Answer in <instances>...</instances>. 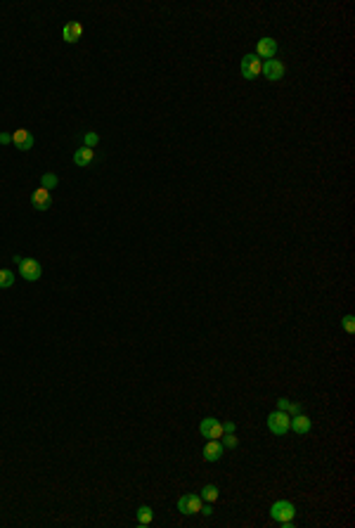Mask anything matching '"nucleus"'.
I'll return each instance as SVG.
<instances>
[{"label":"nucleus","mask_w":355,"mask_h":528,"mask_svg":"<svg viewBox=\"0 0 355 528\" xmlns=\"http://www.w3.org/2000/svg\"><path fill=\"white\" fill-rule=\"evenodd\" d=\"M275 52H277V41L275 38H261V41H258L256 43V57H261V60H263V57H268V60H272V57H275Z\"/></svg>","instance_id":"f8f14e48"},{"label":"nucleus","mask_w":355,"mask_h":528,"mask_svg":"<svg viewBox=\"0 0 355 528\" xmlns=\"http://www.w3.org/2000/svg\"><path fill=\"white\" fill-rule=\"evenodd\" d=\"M31 206H33L36 211H50L52 206H55V199H52L50 190L38 187V190H33V194H31Z\"/></svg>","instance_id":"0eeeda50"},{"label":"nucleus","mask_w":355,"mask_h":528,"mask_svg":"<svg viewBox=\"0 0 355 528\" xmlns=\"http://www.w3.org/2000/svg\"><path fill=\"white\" fill-rule=\"evenodd\" d=\"M289 422H291V417H289V412L284 410H275L268 415V429L270 434H275V436H284L289 431Z\"/></svg>","instance_id":"7ed1b4c3"},{"label":"nucleus","mask_w":355,"mask_h":528,"mask_svg":"<svg viewBox=\"0 0 355 528\" xmlns=\"http://www.w3.org/2000/svg\"><path fill=\"white\" fill-rule=\"evenodd\" d=\"M0 145H12V133H0Z\"/></svg>","instance_id":"4be33fe9"},{"label":"nucleus","mask_w":355,"mask_h":528,"mask_svg":"<svg viewBox=\"0 0 355 528\" xmlns=\"http://www.w3.org/2000/svg\"><path fill=\"white\" fill-rule=\"evenodd\" d=\"M97 142H100V135L97 133H86L83 135V147H97Z\"/></svg>","instance_id":"6ab92c4d"},{"label":"nucleus","mask_w":355,"mask_h":528,"mask_svg":"<svg viewBox=\"0 0 355 528\" xmlns=\"http://www.w3.org/2000/svg\"><path fill=\"white\" fill-rule=\"evenodd\" d=\"M287 407H289V400H287V398H280V400H277V410H284V412H287Z\"/></svg>","instance_id":"393cba45"},{"label":"nucleus","mask_w":355,"mask_h":528,"mask_svg":"<svg viewBox=\"0 0 355 528\" xmlns=\"http://www.w3.org/2000/svg\"><path fill=\"white\" fill-rule=\"evenodd\" d=\"M294 516H296V507H294V502H289V500H277V502L270 507V519L275 523L291 521Z\"/></svg>","instance_id":"f03ea898"},{"label":"nucleus","mask_w":355,"mask_h":528,"mask_svg":"<svg viewBox=\"0 0 355 528\" xmlns=\"http://www.w3.org/2000/svg\"><path fill=\"white\" fill-rule=\"evenodd\" d=\"M202 504H204V500L199 498V495L187 493V495H180V498H177V512L185 516L199 514V512H202Z\"/></svg>","instance_id":"39448f33"},{"label":"nucleus","mask_w":355,"mask_h":528,"mask_svg":"<svg viewBox=\"0 0 355 528\" xmlns=\"http://www.w3.org/2000/svg\"><path fill=\"white\" fill-rule=\"evenodd\" d=\"M199 434L206 441H221L225 436V429H223V422H218L215 417H204L199 424Z\"/></svg>","instance_id":"20e7f679"},{"label":"nucleus","mask_w":355,"mask_h":528,"mask_svg":"<svg viewBox=\"0 0 355 528\" xmlns=\"http://www.w3.org/2000/svg\"><path fill=\"white\" fill-rule=\"evenodd\" d=\"M135 516H137V526H149V523L154 521V512H152V507H147V504L137 507Z\"/></svg>","instance_id":"2eb2a0df"},{"label":"nucleus","mask_w":355,"mask_h":528,"mask_svg":"<svg viewBox=\"0 0 355 528\" xmlns=\"http://www.w3.org/2000/svg\"><path fill=\"white\" fill-rule=\"evenodd\" d=\"M223 429H225V434H234V429H237V426H234V422H225V424H223Z\"/></svg>","instance_id":"a878e982"},{"label":"nucleus","mask_w":355,"mask_h":528,"mask_svg":"<svg viewBox=\"0 0 355 528\" xmlns=\"http://www.w3.org/2000/svg\"><path fill=\"white\" fill-rule=\"evenodd\" d=\"M223 438H225V443H223L225 448H237V445H239V438L234 436V434H225Z\"/></svg>","instance_id":"412c9836"},{"label":"nucleus","mask_w":355,"mask_h":528,"mask_svg":"<svg viewBox=\"0 0 355 528\" xmlns=\"http://www.w3.org/2000/svg\"><path fill=\"white\" fill-rule=\"evenodd\" d=\"M218 495H221L218 485L208 483V485H204V488H202V495H199V498H202L204 502H215V500H218Z\"/></svg>","instance_id":"dca6fc26"},{"label":"nucleus","mask_w":355,"mask_h":528,"mask_svg":"<svg viewBox=\"0 0 355 528\" xmlns=\"http://www.w3.org/2000/svg\"><path fill=\"white\" fill-rule=\"evenodd\" d=\"M12 145L19 149V152H29L33 145H36V140H33V135H31L26 128H19L12 133Z\"/></svg>","instance_id":"1a4fd4ad"},{"label":"nucleus","mask_w":355,"mask_h":528,"mask_svg":"<svg viewBox=\"0 0 355 528\" xmlns=\"http://www.w3.org/2000/svg\"><path fill=\"white\" fill-rule=\"evenodd\" d=\"M310 417L308 415H303V412H299V415H294L291 417V422H289V431H294L296 436H306L308 431H310Z\"/></svg>","instance_id":"9d476101"},{"label":"nucleus","mask_w":355,"mask_h":528,"mask_svg":"<svg viewBox=\"0 0 355 528\" xmlns=\"http://www.w3.org/2000/svg\"><path fill=\"white\" fill-rule=\"evenodd\" d=\"M14 263L19 265V275L24 277L26 282H38L41 275H43V268L38 263L36 258H19L14 256Z\"/></svg>","instance_id":"f257e3e1"},{"label":"nucleus","mask_w":355,"mask_h":528,"mask_svg":"<svg viewBox=\"0 0 355 528\" xmlns=\"http://www.w3.org/2000/svg\"><path fill=\"white\" fill-rule=\"evenodd\" d=\"M57 183H60V178H57L55 173H43V175H41V187H45V190H55Z\"/></svg>","instance_id":"f3484780"},{"label":"nucleus","mask_w":355,"mask_h":528,"mask_svg":"<svg viewBox=\"0 0 355 528\" xmlns=\"http://www.w3.org/2000/svg\"><path fill=\"white\" fill-rule=\"evenodd\" d=\"M81 36H83V24H81V22H67L64 29H62L64 43H78Z\"/></svg>","instance_id":"9b49d317"},{"label":"nucleus","mask_w":355,"mask_h":528,"mask_svg":"<svg viewBox=\"0 0 355 528\" xmlns=\"http://www.w3.org/2000/svg\"><path fill=\"white\" fill-rule=\"evenodd\" d=\"M204 460L206 462H218L225 455V445L218 441H206V445H204Z\"/></svg>","instance_id":"ddd939ff"},{"label":"nucleus","mask_w":355,"mask_h":528,"mask_svg":"<svg viewBox=\"0 0 355 528\" xmlns=\"http://www.w3.org/2000/svg\"><path fill=\"white\" fill-rule=\"evenodd\" d=\"M287 412H291V415H299V412H301V405H299V403H289Z\"/></svg>","instance_id":"b1692460"},{"label":"nucleus","mask_w":355,"mask_h":528,"mask_svg":"<svg viewBox=\"0 0 355 528\" xmlns=\"http://www.w3.org/2000/svg\"><path fill=\"white\" fill-rule=\"evenodd\" d=\"M261 71H263V60L256 55H246L242 57V76H244L246 81H256L258 76H261Z\"/></svg>","instance_id":"423d86ee"},{"label":"nucleus","mask_w":355,"mask_h":528,"mask_svg":"<svg viewBox=\"0 0 355 528\" xmlns=\"http://www.w3.org/2000/svg\"><path fill=\"white\" fill-rule=\"evenodd\" d=\"M14 284V272L12 270H0V289H10Z\"/></svg>","instance_id":"a211bd4d"},{"label":"nucleus","mask_w":355,"mask_h":528,"mask_svg":"<svg viewBox=\"0 0 355 528\" xmlns=\"http://www.w3.org/2000/svg\"><path fill=\"white\" fill-rule=\"evenodd\" d=\"M263 74H265L268 81H280V79H284V74H287V67H284L277 57H272V60L263 62V71H261V76Z\"/></svg>","instance_id":"6e6552de"},{"label":"nucleus","mask_w":355,"mask_h":528,"mask_svg":"<svg viewBox=\"0 0 355 528\" xmlns=\"http://www.w3.org/2000/svg\"><path fill=\"white\" fill-rule=\"evenodd\" d=\"M199 514H204V516H211V514H213V507H211V502H204V504H202V512H199Z\"/></svg>","instance_id":"5701e85b"},{"label":"nucleus","mask_w":355,"mask_h":528,"mask_svg":"<svg viewBox=\"0 0 355 528\" xmlns=\"http://www.w3.org/2000/svg\"><path fill=\"white\" fill-rule=\"evenodd\" d=\"M341 322H343V329H346L348 334L355 332V318H353V315H343Z\"/></svg>","instance_id":"aec40b11"},{"label":"nucleus","mask_w":355,"mask_h":528,"mask_svg":"<svg viewBox=\"0 0 355 528\" xmlns=\"http://www.w3.org/2000/svg\"><path fill=\"white\" fill-rule=\"evenodd\" d=\"M92 159H95V149H90V147H81V149H76V152H74V164H76V166H81V168L90 166Z\"/></svg>","instance_id":"4468645a"}]
</instances>
